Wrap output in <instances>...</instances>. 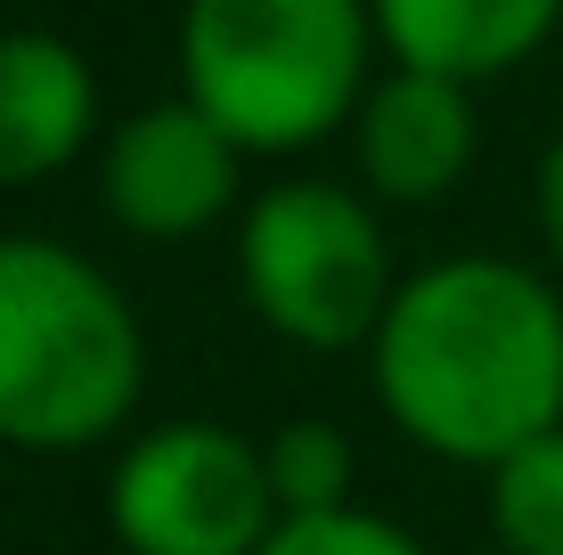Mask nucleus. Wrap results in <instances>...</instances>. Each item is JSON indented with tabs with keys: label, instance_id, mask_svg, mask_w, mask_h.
Wrapping results in <instances>:
<instances>
[{
	"label": "nucleus",
	"instance_id": "nucleus-1",
	"mask_svg": "<svg viewBox=\"0 0 563 555\" xmlns=\"http://www.w3.org/2000/svg\"><path fill=\"white\" fill-rule=\"evenodd\" d=\"M376 392L409 442L498 466L563 425V302L515 262H441L384 311Z\"/></svg>",
	"mask_w": 563,
	"mask_h": 555
},
{
	"label": "nucleus",
	"instance_id": "nucleus-2",
	"mask_svg": "<svg viewBox=\"0 0 563 555\" xmlns=\"http://www.w3.org/2000/svg\"><path fill=\"white\" fill-rule=\"evenodd\" d=\"M140 400V319L82 254L0 237V442L82 449Z\"/></svg>",
	"mask_w": 563,
	"mask_h": 555
},
{
	"label": "nucleus",
	"instance_id": "nucleus-3",
	"mask_svg": "<svg viewBox=\"0 0 563 555\" xmlns=\"http://www.w3.org/2000/svg\"><path fill=\"white\" fill-rule=\"evenodd\" d=\"M367 0H188V99L238 147L327 140L360 107Z\"/></svg>",
	"mask_w": 563,
	"mask_h": 555
},
{
	"label": "nucleus",
	"instance_id": "nucleus-4",
	"mask_svg": "<svg viewBox=\"0 0 563 555\" xmlns=\"http://www.w3.org/2000/svg\"><path fill=\"white\" fill-rule=\"evenodd\" d=\"M238 270L254 311L286 343L310 352H343V343H376L393 311V254L384 229L360 213L352 188L335 180H286L245 213L238 229Z\"/></svg>",
	"mask_w": 563,
	"mask_h": 555
},
{
	"label": "nucleus",
	"instance_id": "nucleus-5",
	"mask_svg": "<svg viewBox=\"0 0 563 555\" xmlns=\"http://www.w3.org/2000/svg\"><path fill=\"white\" fill-rule=\"evenodd\" d=\"M114 540L131 555H262L286 523L269 457L221 425H164L114 466Z\"/></svg>",
	"mask_w": 563,
	"mask_h": 555
},
{
	"label": "nucleus",
	"instance_id": "nucleus-6",
	"mask_svg": "<svg viewBox=\"0 0 563 555\" xmlns=\"http://www.w3.org/2000/svg\"><path fill=\"white\" fill-rule=\"evenodd\" d=\"M238 197V140L180 99L147 107L107 140V204L131 237H197Z\"/></svg>",
	"mask_w": 563,
	"mask_h": 555
},
{
	"label": "nucleus",
	"instance_id": "nucleus-7",
	"mask_svg": "<svg viewBox=\"0 0 563 555\" xmlns=\"http://www.w3.org/2000/svg\"><path fill=\"white\" fill-rule=\"evenodd\" d=\"M474 156V90L457 74L400 66L393 82H376L360 99V164L376 180V197L424 204L465 171Z\"/></svg>",
	"mask_w": 563,
	"mask_h": 555
},
{
	"label": "nucleus",
	"instance_id": "nucleus-8",
	"mask_svg": "<svg viewBox=\"0 0 563 555\" xmlns=\"http://www.w3.org/2000/svg\"><path fill=\"white\" fill-rule=\"evenodd\" d=\"M99 82L57 33H0V180H49L90 147Z\"/></svg>",
	"mask_w": 563,
	"mask_h": 555
},
{
	"label": "nucleus",
	"instance_id": "nucleus-9",
	"mask_svg": "<svg viewBox=\"0 0 563 555\" xmlns=\"http://www.w3.org/2000/svg\"><path fill=\"white\" fill-rule=\"evenodd\" d=\"M367 9H376V33L393 42L400 66L482 82L548 42L563 0H367Z\"/></svg>",
	"mask_w": 563,
	"mask_h": 555
},
{
	"label": "nucleus",
	"instance_id": "nucleus-10",
	"mask_svg": "<svg viewBox=\"0 0 563 555\" xmlns=\"http://www.w3.org/2000/svg\"><path fill=\"white\" fill-rule=\"evenodd\" d=\"M490 523L507 555H563V425L490 466Z\"/></svg>",
	"mask_w": 563,
	"mask_h": 555
},
{
	"label": "nucleus",
	"instance_id": "nucleus-11",
	"mask_svg": "<svg viewBox=\"0 0 563 555\" xmlns=\"http://www.w3.org/2000/svg\"><path fill=\"white\" fill-rule=\"evenodd\" d=\"M262 457H269L278 514H335V507H352V442H343L335 425L302 417V425H286Z\"/></svg>",
	"mask_w": 563,
	"mask_h": 555
},
{
	"label": "nucleus",
	"instance_id": "nucleus-12",
	"mask_svg": "<svg viewBox=\"0 0 563 555\" xmlns=\"http://www.w3.org/2000/svg\"><path fill=\"white\" fill-rule=\"evenodd\" d=\"M262 555H424V547L367 507H335V514H286L262 540Z\"/></svg>",
	"mask_w": 563,
	"mask_h": 555
},
{
	"label": "nucleus",
	"instance_id": "nucleus-13",
	"mask_svg": "<svg viewBox=\"0 0 563 555\" xmlns=\"http://www.w3.org/2000/svg\"><path fill=\"white\" fill-rule=\"evenodd\" d=\"M539 221H548V245L563 262V140L548 147V164H539Z\"/></svg>",
	"mask_w": 563,
	"mask_h": 555
}]
</instances>
